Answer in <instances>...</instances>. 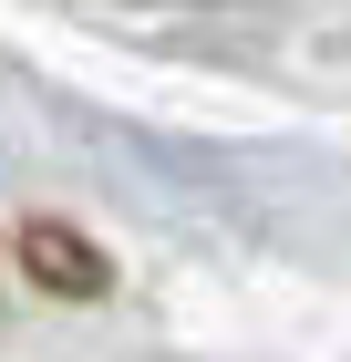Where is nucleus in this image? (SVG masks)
<instances>
[{
	"label": "nucleus",
	"mask_w": 351,
	"mask_h": 362,
	"mask_svg": "<svg viewBox=\"0 0 351 362\" xmlns=\"http://www.w3.org/2000/svg\"><path fill=\"white\" fill-rule=\"evenodd\" d=\"M21 259L52 279V290H73V300H83V290H104V259L83 249L73 228H31V238H21Z\"/></svg>",
	"instance_id": "f257e3e1"
}]
</instances>
